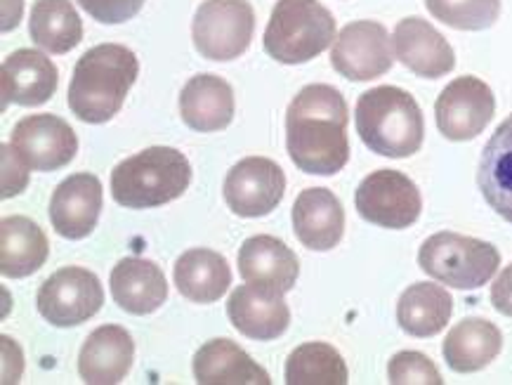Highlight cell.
Listing matches in <instances>:
<instances>
[{
	"instance_id": "cell-1",
	"label": "cell",
	"mask_w": 512,
	"mask_h": 385,
	"mask_svg": "<svg viewBox=\"0 0 512 385\" xmlns=\"http://www.w3.org/2000/svg\"><path fill=\"white\" fill-rule=\"evenodd\" d=\"M347 102L338 88L312 83L293 97L286 112L288 154L300 171L336 175L350 161Z\"/></svg>"
},
{
	"instance_id": "cell-2",
	"label": "cell",
	"mask_w": 512,
	"mask_h": 385,
	"mask_svg": "<svg viewBox=\"0 0 512 385\" xmlns=\"http://www.w3.org/2000/svg\"><path fill=\"white\" fill-rule=\"evenodd\" d=\"M140 62L126 45L104 43L78 60L69 86V107L83 123H107L121 112L135 86Z\"/></svg>"
},
{
	"instance_id": "cell-3",
	"label": "cell",
	"mask_w": 512,
	"mask_h": 385,
	"mask_svg": "<svg viewBox=\"0 0 512 385\" xmlns=\"http://www.w3.org/2000/svg\"><path fill=\"white\" fill-rule=\"evenodd\" d=\"M354 119L361 142L387 159H406L423 145V112L416 97L397 86H380L361 95Z\"/></svg>"
},
{
	"instance_id": "cell-4",
	"label": "cell",
	"mask_w": 512,
	"mask_h": 385,
	"mask_svg": "<svg viewBox=\"0 0 512 385\" xmlns=\"http://www.w3.org/2000/svg\"><path fill=\"white\" fill-rule=\"evenodd\" d=\"M192 166L173 147H149L121 161L111 173V194L123 208H154L170 204L187 192Z\"/></svg>"
},
{
	"instance_id": "cell-5",
	"label": "cell",
	"mask_w": 512,
	"mask_h": 385,
	"mask_svg": "<svg viewBox=\"0 0 512 385\" xmlns=\"http://www.w3.org/2000/svg\"><path fill=\"white\" fill-rule=\"evenodd\" d=\"M336 41V19L319 0H277L265 31V52L279 64H305Z\"/></svg>"
},
{
	"instance_id": "cell-6",
	"label": "cell",
	"mask_w": 512,
	"mask_h": 385,
	"mask_svg": "<svg viewBox=\"0 0 512 385\" xmlns=\"http://www.w3.org/2000/svg\"><path fill=\"white\" fill-rule=\"evenodd\" d=\"M418 265L439 284L472 291L494 277L501 267V253L489 241L456 232H437L420 246Z\"/></svg>"
},
{
	"instance_id": "cell-7",
	"label": "cell",
	"mask_w": 512,
	"mask_h": 385,
	"mask_svg": "<svg viewBox=\"0 0 512 385\" xmlns=\"http://www.w3.org/2000/svg\"><path fill=\"white\" fill-rule=\"evenodd\" d=\"M253 31L255 12L248 0H206L192 24L196 50L213 62H232L244 55Z\"/></svg>"
},
{
	"instance_id": "cell-8",
	"label": "cell",
	"mask_w": 512,
	"mask_h": 385,
	"mask_svg": "<svg viewBox=\"0 0 512 385\" xmlns=\"http://www.w3.org/2000/svg\"><path fill=\"white\" fill-rule=\"evenodd\" d=\"M38 312L52 326L71 329L93 319L104 305L100 279L83 267H62L38 289Z\"/></svg>"
},
{
	"instance_id": "cell-9",
	"label": "cell",
	"mask_w": 512,
	"mask_h": 385,
	"mask_svg": "<svg viewBox=\"0 0 512 385\" xmlns=\"http://www.w3.org/2000/svg\"><path fill=\"white\" fill-rule=\"evenodd\" d=\"M354 204L366 223L385 230H406L423 211L416 182L399 171H376L364 178Z\"/></svg>"
},
{
	"instance_id": "cell-10",
	"label": "cell",
	"mask_w": 512,
	"mask_h": 385,
	"mask_svg": "<svg viewBox=\"0 0 512 385\" xmlns=\"http://www.w3.org/2000/svg\"><path fill=\"white\" fill-rule=\"evenodd\" d=\"M494 112V90L475 76H461L451 81L435 104L439 133L451 142L475 140L494 119Z\"/></svg>"
},
{
	"instance_id": "cell-11",
	"label": "cell",
	"mask_w": 512,
	"mask_h": 385,
	"mask_svg": "<svg viewBox=\"0 0 512 385\" xmlns=\"http://www.w3.org/2000/svg\"><path fill=\"white\" fill-rule=\"evenodd\" d=\"M331 62L347 81H373L392 69V38L380 22H352L333 41Z\"/></svg>"
},
{
	"instance_id": "cell-12",
	"label": "cell",
	"mask_w": 512,
	"mask_h": 385,
	"mask_svg": "<svg viewBox=\"0 0 512 385\" xmlns=\"http://www.w3.org/2000/svg\"><path fill=\"white\" fill-rule=\"evenodd\" d=\"M286 194V173L277 161L248 156L229 171L225 201L239 218H262L281 204Z\"/></svg>"
},
{
	"instance_id": "cell-13",
	"label": "cell",
	"mask_w": 512,
	"mask_h": 385,
	"mask_svg": "<svg viewBox=\"0 0 512 385\" xmlns=\"http://www.w3.org/2000/svg\"><path fill=\"white\" fill-rule=\"evenodd\" d=\"M10 145L34 171L50 173L67 166L78 152V137L67 121L55 114L26 116L12 128Z\"/></svg>"
},
{
	"instance_id": "cell-14",
	"label": "cell",
	"mask_w": 512,
	"mask_h": 385,
	"mask_svg": "<svg viewBox=\"0 0 512 385\" xmlns=\"http://www.w3.org/2000/svg\"><path fill=\"white\" fill-rule=\"evenodd\" d=\"M227 315L236 331L253 341H274L284 336L291 324V310H288L284 293L248 282L232 291Z\"/></svg>"
},
{
	"instance_id": "cell-15",
	"label": "cell",
	"mask_w": 512,
	"mask_h": 385,
	"mask_svg": "<svg viewBox=\"0 0 512 385\" xmlns=\"http://www.w3.org/2000/svg\"><path fill=\"white\" fill-rule=\"evenodd\" d=\"M102 211V182L93 173H76L55 189L50 220L59 237L78 241L93 234Z\"/></svg>"
},
{
	"instance_id": "cell-16",
	"label": "cell",
	"mask_w": 512,
	"mask_h": 385,
	"mask_svg": "<svg viewBox=\"0 0 512 385\" xmlns=\"http://www.w3.org/2000/svg\"><path fill=\"white\" fill-rule=\"evenodd\" d=\"M397 60L420 78H442L456 67V55L449 41L430 22L406 17L392 36Z\"/></svg>"
},
{
	"instance_id": "cell-17",
	"label": "cell",
	"mask_w": 512,
	"mask_h": 385,
	"mask_svg": "<svg viewBox=\"0 0 512 385\" xmlns=\"http://www.w3.org/2000/svg\"><path fill=\"white\" fill-rule=\"evenodd\" d=\"M293 230L310 251L336 249L345 232V211L336 194L324 187H310L293 204Z\"/></svg>"
},
{
	"instance_id": "cell-18",
	"label": "cell",
	"mask_w": 512,
	"mask_h": 385,
	"mask_svg": "<svg viewBox=\"0 0 512 385\" xmlns=\"http://www.w3.org/2000/svg\"><path fill=\"white\" fill-rule=\"evenodd\" d=\"M57 90V69L41 50L22 48L8 55L0 69V93L3 109L10 104L38 107L45 104Z\"/></svg>"
},
{
	"instance_id": "cell-19",
	"label": "cell",
	"mask_w": 512,
	"mask_h": 385,
	"mask_svg": "<svg viewBox=\"0 0 512 385\" xmlns=\"http://www.w3.org/2000/svg\"><path fill=\"white\" fill-rule=\"evenodd\" d=\"M135 360V343L126 329L116 324L100 326L83 343L78 355V374L90 385H116L128 376Z\"/></svg>"
},
{
	"instance_id": "cell-20",
	"label": "cell",
	"mask_w": 512,
	"mask_h": 385,
	"mask_svg": "<svg viewBox=\"0 0 512 385\" xmlns=\"http://www.w3.org/2000/svg\"><path fill=\"white\" fill-rule=\"evenodd\" d=\"M239 272L248 284L288 293L298 282L300 263L284 241L269 234H258V237L246 239L241 246Z\"/></svg>"
},
{
	"instance_id": "cell-21",
	"label": "cell",
	"mask_w": 512,
	"mask_h": 385,
	"mask_svg": "<svg viewBox=\"0 0 512 385\" xmlns=\"http://www.w3.org/2000/svg\"><path fill=\"white\" fill-rule=\"evenodd\" d=\"M180 116L196 133H218L234 119V90L225 78L199 74L180 93Z\"/></svg>"
},
{
	"instance_id": "cell-22",
	"label": "cell",
	"mask_w": 512,
	"mask_h": 385,
	"mask_svg": "<svg viewBox=\"0 0 512 385\" xmlns=\"http://www.w3.org/2000/svg\"><path fill=\"white\" fill-rule=\"evenodd\" d=\"M111 293L116 305L130 315H152L168 298L161 267L144 258H123L111 270Z\"/></svg>"
},
{
	"instance_id": "cell-23",
	"label": "cell",
	"mask_w": 512,
	"mask_h": 385,
	"mask_svg": "<svg viewBox=\"0 0 512 385\" xmlns=\"http://www.w3.org/2000/svg\"><path fill=\"white\" fill-rule=\"evenodd\" d=\"M194 376L203 385H269L272 378L244 348L227 338L201 345L194 355Z\"/></svg>"
},
{
	"instance_id": "cell-24",
	"label": "cell",
	"mask_w": 512,
	"mask_h": 385,
	"mask_svg": "<svg viewBox=\"0 0 512 385\" xmlns=\"http://www.w3.org/2000/svg\"><path fill=\"white\" fill-rule=\"evenodd\" d=\"M477 185L487 204L512 223V116L491 135L477 168Z\"/></svg>"
},
{
	"instance_id": "cell-25",
	"label": "cell",
	"mask_w": 512,
	"mask_h": 385,
	"mask_svg": "<svg viewBox=\"0 0 512 385\" xmlns=\"http://www.w3.org/2000/svg\"><path fill=\"white\" fill-rule=\"evenodd\" d=\"M48 253V237L31 218L10 215L0 223V272L5 277H31L45 265Z\"/></svg>"
},
{
	"instance_id": "cell-26",
	"label": "cell",
	"mask_w": 512,
	"mask_h": 385,
	"mask_svg": "<svg viewBox=\"0 0 512 385\" xmlns=\"http://www.w3.org/2000/svg\"><path fill=\"white\" fill-rule=\"evenodd\" d=\"M503 348L501 329L489 319L468 317L449 331L444 341V360L458 374H475L489 367Z\"/></svg>"
},
{
	"instance_id": "cell-27",
	"label": "cell",
	"mask_w": 512,
	"mask_h": 385,
	"mask_svg": "<svg viewBox=\"0 0 512 385\" xmlns=\"http://www.w3.org/2000/svg\"><path fill=\"white\" fill-rule=\"evenodd\" d=\"M175 286L192 303H215L232 286V270L220 253L192 249L177 258Z\"/></svg>"
},
{
	"instance_id": "cell-28",
	"label": "cell",
	"mask_w": 512,
	"mask_h": 385,
	"mask_svg": "<svg viewBox=\"0 0 512 385\" xmlns=\"http://www.w3.org/2000/svg\"><path fill=\"white\" fill-rule=\"evenodd\" d=\"M454 300L444 286L435 282H418L399 296L397 322L409 336L430 338L449 324Z\"/></svg>"
},
{
	"instance_id": "cell-29",
	"label": "cell",
	"mask_w": 512,
	"mask_h": 385,
	"mask_svg": "<svg viewBox=\"0 0 512 385\" xmlns=\"http://www.w3.org/2000/svg\"><path fill=\"white\" fill-rule=\"evenodd\" d=\"M29 34L38 48L64 55L83 38V22L71 0H36L29 19Z\"/></svg>"
},
{
	"instance_id": "cell-30",
	"label": "cell",
	"mask_w": 512,
	"mask_h": 385,
	"mask_svg": "<svg viewBox=\"0 0 512 385\" xmlns=\"http://www.w3.org/2000/svg\"><path fill=\"white\" fill-rule=\"evenodd\" d=\"M288 385H345L347 367L343 355L328 343H303L286 360Z\"/></svg>"
},
{
	"instance_id": "cell-31",
	"label": "cell",
	"mask_w": 512,
	"mask_h": 385,
	"mask_svg": "<svg viewBox=\"0 0 512 385\" xmlns=\"http://www.w3.org/2000/svg\"><path fill=\"white\" fill-rule=\"evenodd\" d=\"M430 15L451 29L484 31L501 15V0H425Z\"/></svg>"
},
{
	"instance_id": "cell-32",
	"label": "cell",
	"mask_w": 512,
	"mask_h": 385,
	"mask_svg": "<svg viewBox=\"0 0 512 385\" xmlns=\"http://www.w3.org/2000/svg\"><path fill=\"white\" fill-rule=\"evenodd\" d=\"M387 378H390V383L395 385L444 383L442 374H439L430 357L423 355V352H413V350L397 352V355L392 357L390 364H387Z\"/></svg>"
},
{
	"instance_id": "cell-33",
	"label": "cell",
	"mask_w": 512,
	"mask_h": 385,
	"mask_svg": "<svg viewBox=\"0 0 512 385\" xmlns=\"http://www.w3.org/2000/svg\"><path fill=\"white\" fill-rule=\"evenodd\" d=\"M147 0H78L90 17L102 24H123L133 19Z\"/></svg>"
},
{
	"instance_id": "cell-34",
	"label": "cell",
	"mask_w": 512,
	"mask_h": 385,
	"mask_svg": "<svg viewBox=\"0 0 512 385\" xmlns=\"http://www.w3.org/2000/svg\"><path fill=\"white\" fill-rule=\"evenodd\" d=\"M0 154H3V199H12L29 185V166L12 145H3Z\"/></svg>"
},
{
	"instance_id": "cell-35",
	"label": "cell",
	"mask_w": 512,
	"mask_h": 385,
	"mask_svg": "<svg viewBox=\"0 0 512 385\" xmlns=\"http://www.w3.org/2000/svg\"><path fill=\"white\" fill-rule=\"evenodd\" d=\"M491 303L505 317H512V263L498 274V279L491 286Z\"/></svg>"
},
{
	"instance_id": "cell-36",
	"label": "cell",
	"mask_w": 512,
	"mask_h": 385,
	"mask_svg": "<svg viewBox=\"0 0 512 385\" xmlns=\"http://www.w3.org/2000/svg\"><path fill=\"white\" fill-rule=\"evenodd\" d=\"M3 31H12L19 22V17H22V0H3Z\"/></svg>"
}]
</instances>
